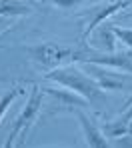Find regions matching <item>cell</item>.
Returning a JSON list of instances; mask_svg holds the SVG:
<instances>
[{
  "label": "cell",
  "mask_w": 132,
  "mask_h": 148,
  "mask_svg": "<svg viewBox=\"0 0 132 148\" xmlns=\"http://www.w3.org/2000/svg\"><path fill=\"white\" fill-rule=\"evenodd\" d=\"M42 92L48 94V96L54 100V106H56L58 112H72V114H74L76 110L88 106V100L86 98H82L74 90L64 88V86H60V84H58V88H56V86H42Z\"/></svg>",
  "instance_id": "cell-6"
},
{
  "label": "cell",
  "mask_w": 132,
  "mask_h": 148,
  "mask_svg": "<svg viewBox=\"0 0 132 148\" xmlns=\"http://www.w3.org/2000/svg\"><path fill=\"white\" fill-rule=\"evenodd\" d=\"M112 30H114V34H116V38L126 46V48L132 50V28H120V26H112Z\"/></svg>",
  "instance_id": "cell-11"
},
{
  "label": "cell",
  "mask_w": 132,
  "mask_h": 148,
  "mask_svg": "<svg viewBox=\"0 0 132 148\" xmlns=\"http://www.w3.org/2000/svg\"><path fill=\"white\" fill-rule=\"evenodd\" d=\"M116 40H118V38H116L112 26H98L94 38H92L96 50H102V52H114V48H116Z\"/></svg>",
  "instance_id": "cell-9"
},
{
  "label": "cell",
  "mask_w": 132,
  "mask_h": 148,
  "mask_svg": "<svg viewBox=\"0 0 132 148\" xmlns=\"http://www.w3.org/2000/svg\"><path fill=\"white\" fill-rule=\"evenodd\" d=\"M42 88L38 84H32L30 88V94L26 98V104L22 108V112L18 114V118L14 120V126L8 134V138L4 140V146L10 148V146H22L26 142V136L30 132V128L34 126L40 110H42Z\"/></svg>",
  "instance_id": "cell-2"
},
{
  "label": "cell",
  "mask_w": 132,
  "mask_h": 148,
  "mask_svg": "<svg viewBox=\"0 0 132 148\" xmlns=\"http://www.w3.org/2000/svg\"><path fill=\"white\" fill-rule=\"evenodd\" d=\"M8 24V16H0V26H6Z\"/></svg>",
  "instance_id": "cell-14"
},
{
  "label": "cell",
  "mask_w": 132,
  "mask_h": 148,
  "mask_svg": "<svg viewBox=\"0 0 132 148\" xmlns=\"http://www.w3.org/2000/svg\"><path fill=\"white\" fill-rule=\"evenodd\" d=\"M46 2H50V4H54V6L62 8V10H70V8L80 6V4L86 2V0H46Z\"/></svg>",
  "instance_id": "cell-12"
},
{
  "label": "cell",
  "mask_w": 132,
  "mask_h": 148,
  "mask_svg": "<svg viewBox=\"0 0 132 148\" xmlns=\"http://www.w3.org/2000/svg\"><path fill=\"white\" fill-rule=\"evenodd\" d=\"M88 74L100 84L102 90H124L128 86V82L132 80V74H114L112 70H108V66H100V64H86Z\"/></svg>",
  "instance_id": "cell-7"
},
{
  "label": "cell",
  "mask_w": 132,
  "mask_h": 148,
  "mask_svg": "<svg viewBox=\"0 0 132 148\" xmlns=\"http://www.w3.org/2000/svg\"><path fill=\"white\" fill-rule=\"evenodd\" d=\"M74 62L100 64V66H108V68H116V70L132 74V54L130 52H102V50H96V48H86L82 44L80 48H76Z\"/></svg>",
  "instance_id": "cell-3"
},
{
  "label": "cell",
  "mask_w": 132,
  "mask_h": 148,
  "mask_svg": "<svg viewBox=\"0 0 132 148\" xmlns=\"http://www.w3.org/2000/svg\"><path fill=\"white\" fill-rule=\"evenodd\" d=\"M74 114H76L80 126H82V132H84V138H86V144H88V146H92V148H106V146H110L108 136L104 134V130H100V126L94 122V118H90V116L84 112V108L76 110Z\"/></svg>",
  "instance_id": "cell-8"
},
{
  "label": "cell",
  "mask_w": 132,
  "mask_h": 148,
  "mask_svg": "<svg viewBox=\"0 0 132 148\" xmlns=\"http://www.w3.org/2000/svg\"><path fill=\"white\" fill-rule=\"evenodd\" d=\"M38 2H46V0H38Z\"/></svg>",
  "instance_id": "cell-16"
},
{
  "label": "cell",
  "mask_w": 132,
  "mask_h": 148,
  "mask_svg": "<svg viewBox=\"0 0 132 148\" xmlns=\"http://www.w3.org/2000/svg\"><path fill=\"white\" fill-rule=\"evenodd\" d=\"M130 106H132V94L128 96V98H126V102H124V106H122V108L126 110V108H130Z\"/></svg>",
  "instance_id": "cell-13"
},
{
  "label": "cell",
  "mask_w": 132,
  "mask_h": 148,
  "mask_svg": "<svg viewBox=\"0 0 132 148\" xmlns=\"http://www.w3.org/2000/svg\"><path fill=\"white\" fill-rule=\"evenodd\" d=\"M132 8V0H110V2H102L98 6H90L88 10H84V32H82V44L88 40L90 32L96 30L98 26L104 22L106 18L118 14L120 10Z\"/></svg>",
  "instance_id": "cell-5"
},
{
  "label": "cell",
  "mask_w": 132,
  "mask_h": 148,
  "mask_svg": "<svg viewBox=\"0 0 132 148\" xmlns=\"http://www.w3.org/2000/svg\"><path fill=\"white\" fill-rule=\"evenodd\" d=\"M26 52L36 64L52 70V68L62 66L64 62H74L76 48L62 46V44H56V42H42V44H36V46H28Z\"/></svg>",
  "instance_id": "cell-4"
},
{
  "label": "cell",
  "mask_w": 132,
  "mask_h": 148,
  "mask_svg": "<svg viewBox=\"0 0 132 148\" xmlns=\"http://www.w3.org/2000/svg\"><path fill=\"white\" fill-rule=\"evenodd\" d=\"M44 78L64 86V88L74 90L76 94H80L82 98H86L94 106H102L106 102L104 90L100 88V84L84 70H80L78 66H58V68H52L48 74H44Z\"/></svg>",
  "instance_id": "cell-1"
},
{
  "label": "cell",
  "mask_w": 132,
  "mask_h": 148,
  "mask_svg": "<svg viewBox=\"0 0 132 148\" xmlns=\"http://www.w3.org/2000/svg\"><path fill=\"white\" fill-rule=\"evenodd\" d=\"M0 2H8V0H0Z\"/></svg>",
  "instance_id": "cell-17"
},
{
  "label": "cell",
  "mask_w": 132,
  "mask_h": 148,
  "mask_svg": "<svg viewBox=\"0 0 132 148\" xmlns=\"http://www.w3.org/2000/svg\"><path fill=\"white\" fill-rule=\"evenodd\" d=\"M24 92H26V90H24L22 86H14V88H12L10 92H6V94H4V96L0 98V120H2V116L6 114L8 106H10V104H12L14 100L18 98V96H22Z\"/></svg>",
  "instance_id": "cell-10"
},
{
  "label": "cell",
  "mask_w": 132,
  "mask_h": 148,
  "mask_svg": "<svg viewBox=\"0 0 132 148\" xmlns=\"http://www.w3.org/2000/svg\"><path fill=\"white\" fill-rule=\"evenodd\" d=\"M128 134H132V120H130V126H128Z\"/></svg>",
  "instance_id": "cell-15"
}]
</instances>
